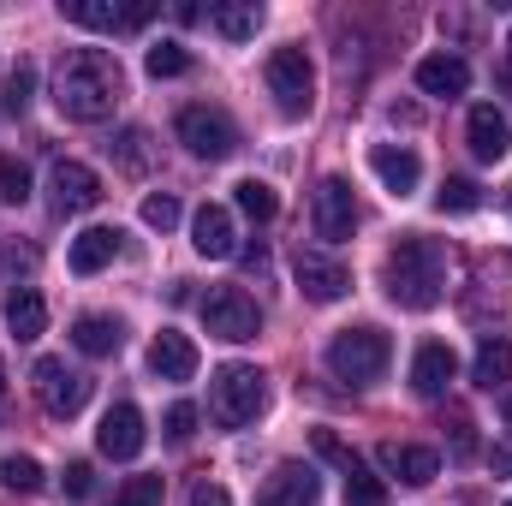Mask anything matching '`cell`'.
Wrapping results in <instances>:
<instances>
[{
  "label": "cell",
  "mask_w": 512,
  "mask_h": 506,
  "mask_svg": "<svg viewBox=\"0 0 512 506\" xmlns=\"http://www.w3.org/2000/svg\"><path fill=\"white\" fill-rule=\"evenodd\" d=\"M0 399H6V364H0Z\"/></svg>",
  "instance_id": "obj_42"
},
{
  "label": "cell",
  "mask_w": 512,
  "mask_h": 506,
  "mask_svg": "<svg viewBox=\"0 0 512 506\" xmlns=\"http://www.w3.org/2000/svg\"><path fill=\"white\" fill-rule=\"evenodd\" d=\"M6 328H12L18 340H36V334L48 328V304H42L36 286H12V292H6Z\"/></svg>",
  "instance_id": "obj_23"
},
{
  "label": "cell",
  "mask_w": 512,
  "mask_h": 506,
  "mask_svg": "<svg viewBox=\"0 0 512 506\" xmlns=\"http://www.w3.org/2000/svg\"><path fill=\"white\" fill-rule=\"evenodd\" d=\"M60 12L84 30H126V6L114 0H60Z\"/></svg>",
  "instance_id": "obj_26"
},
{
  "label": "cell",
  "mask_w": 512,
  "mask_h": 506,
  "mask_svg": "<svg viewBox=\"0 0 512 506\" xmlns=\"http://www.w3.org/2000/svg\"><path fill=\"white\" fill-rule=\"evenodd\" d=\"M453 376H459V358H453V346H441V340L417 346V358H411V387H417L423 399H447Z\"/></svg>",
  "instance_id": "obj_16"
},
{
  "label": "cell",
  "mask_w": 512,
  "mask_h": 506,
  "mask_svg": "<svg viewBox=\"0 0 512 506\" xmlns=\"http://www.w3.org/2000/svg\"><path fill=\"white\" fill-rule=\"evenodd\" d=\"M387 364H393V340H387L382 328H340L334 334V346H328V370L340 381H352V387H370V381L387 376Z\"/></svg>",
  "instance_id": "obj_3"
},
{
  "label": "cell",
  "mask_w": 512,
  "mask_h": 506,
  "mask_svg": "<svg viewBox=\"0 0 512 506\" xmlns=\"http://www.w3.org/2000/svg\"><path fill=\"white\" fill-rule=\"evenodd\" d=\"M447 429H453V453H459V459H471V453H477V435H471V417H465V411H447Z\"/></svg>",
  "instance_id": "obj_38"
},
{
  "label": "cell",
  "mask_w": 512,
  "mask_h": 506,
  "mask_svg": "<svg viewBox=\"0 0 512 506\" xmlns=\"http://www.w3.org/2000/svg\"><path fill=\"white\" fill-rule=\"evenodd\" d=\"M292 280H298V292H304L310 304H340V298L352 292V274H346L334 256H322V251H298Z\"/></svg>",
  "instance_id": "obj_11"
},
{
  "label": "cell",
  "mask_w": 512,
  "mask_h": 506,
  "mask_svg": "<svg viewBox=\"0 0 512 506\" xmlns=\"http://www.w3.org/2000/svg\"><path fill=\"white\" fill-rule=\"evenodd\" d=\"M209 24H215L227 42H251L256 30H262V6H256V0H227V6L209 12Z\"/></svg>",
  "instance_id": "obj_24"
},
{
  "label": "cell",
  "mask_w": 512,
  "mask_h": 506,
  "mask_svg": "<svg viewBox=\"0 0 512 506\" xmlns=\"http://www.w3.org/2000/svg\"><path fill=\"white\" fill-rule=\"evenodd\" d=\"M352 227H358V197H352V185H346L340 173H328V179L316 185V239L346 245Z\"/></svg>",
  "instance_id": "obj_10"
},
{
  "label": "cell",
  "mask_w": 512,
  "mask_h": 506,
  "mask_svg": "<svg viewBox=\"0 0 512 506\" xmlns=\"http://www.w3.org/2000/svg\"><path fill=\"white\" fill-rule=\"evenodd\" d=\"M30 381H36V399H42L48 417H78L90 405V376L66 370V358H36Z\"/></svg>",
  "instance_id": "obj_7"
},
{
  "label": "cell",
  "mask_w": 512,
  "mask_h": 506,
  "mask_svg": "<svg viewBox=\"0 0 512 506\" xmlns=\"http://www.w3.org/2000/svg\"><path fill=\"white\" fill-rule=\"evenodd\" d=\"M382 471L387 477H399L405 489H423V483H435L441 477V453L435 447H411V441H382Z\"/></svg>",
  "instance_id": "obj_15"
},
{
  "label": "cell",
  "mask_w": 512,
  "mask_h": 506,
  "mask_svg": "<svg viewBox=\"0 0 512 506\" xmlns=\"http://www.w3.org/2000/svg\"><path fill=\"white\" fill-rule=\"evenodd\" d=\"M120 239H126L120 227H84V233L72 239V256H66L72 274H102V268L120 256Z\"/></svg>",
  "instance_id": "obj_21"
},
{
  "label": "cell",
  "mask_w": 512,
  "mask_h": 506,
  "mask_svg": "<svg viewBox=\"0 0 512 506\" xmlns=\"http://www.w3.org/2000/svg\"><path fill=\"white\" fill-rule=\"evenodd\" d=\"M24 197H30V167L0 155V203H24Z\"/></svg>",
  "instance_id": "obj_32"
},
{
  "label": "cell",
  "mask_w": 512,
  "mask_h": 506,
  "mask_svg": "<svg viewBox=\"0 0 512 506\" xmlns=\"http://www.w3.org/2000/svg\"><path fill=\"white\" fill-rule=\"evenodd\" d=\"M191 245H197V256H233L239 251V227H233V215L221 209V203H203L197 215H191Z\"/></svg>",
  "instance_id": "obj_18"
},
{
  "label": "cell",
  "mask_w": 512,
  "mask_h": 506,
  "mask_svg": "<svg viewBox=\"0 0 512 506\" xmlns=\"http://www.w3.org/2000/svg\"><path fill=\"white\" fill-rule=\"evenodd\" d=\"M340 477H346V506H387V483L364 465V459H352Z\"/></svg>",
  "instance_id": "obj_27"
},
{
  "label": "cell",
  "mask_w": 512,
  "mask_h": 506,
  "mask_svg": "<svg viewBox=\"0 0 512 506\" xmlns=\"http://www.w3.org/2000/svg\"><path fill=\"white\" fill-rule=\"evenodd\" d=\"M370 167H376V179H382L393 197H411L417 179H423V161H417V149H405V143H376V149H370Z\"/></svg>",
  "instance_id": "obj_19"
},
{
  "label": "cell",
  "mask_w": 512,
  "mask_h": 506,
  "mask_svg": "<svg viewBox=\"0 0 512 506\" xmlns=\"http://www.w3.org/2000/svg\"><path fill=\"white\" fill-rule=\"evenodd\" d=\"M203 328L215 334V340H256L262 334V310H256V298L245 286H209V298H203Z\"/></svg>",
  "instance_id": "obj_6"
},
{
  "label": "cell",
  "mask_w": 512,
  "mask_h": 506,
  "mask_svg": "<svg viewBox=\"0 0 512 506\" xmlns=\"http://www.w3.org/2000/svg\"><path fill=\"white\" fill-rule=\"evenodd\" d=\"M143 143H149L143 131H120V143H108V149L120 155V167H126V173H143V167H149V149H143Z\"/></svg>",
  "instance_id": "obj_36"
},
{
  "label": "cell",
  "mask_w": 512,
  "mask_h": 506,
  "mask_svg": "<svg viewBox=\"0 0 512 506\" xmlns=\"http://www.w3.org/2000/svg\"><path fill=\"white\" fill-rule=\"evenodd\" d=\"M507 78H512V54H507Z\"/></svg>",
  "instance_id": "obj_43"
},
{
  "label": "cell",
  "mask_w": 512,
  "mask_h": 506,
  "mask_svg": "<svg viewBox=\"0 0 512 506\" xmlns=\"http://www.w3.org/2000/svg\"><path fill=\"white\" fill-rule=\"evenodd\" d=\"M191 435H197V405L179 399V405L167 411V441H191Z\"/></svg>",
  "instance_id": "obj_37"
},
{
  "label": "cell",
  "mask_w": 512,
  "mask_h": 506,
  "mask_svg": "<svg viewBox=\"0 0 512 506\" xmlns=\"http://www.w3.org/2000/svg\"><path fill=\"white\" fill-rule=\"evenodd\" d=\"M268 96L280 102V114H310L316 108V66L304 48H274L268 54Z\"/></svg>",
  "instance_id": "obj_5"
},
{
  "label": "cell",
  "mask_w": 512,
  "mask_h": 506,
  "mask_svg": "<svg viewBox=\"0 0 512 506\" xmlns=\"http://www.w3.org/2000/svg\"><path fill=\"white\" fill-rule=\"evenodd\" d=\"M96 447H102V459H137L143 453V411L131 399L108 405V417L96 429Z\"/></svg>",
  "instance_id": "obj_14"
},
{
  "label": "cell",
  "mask_w": 512,
  "mask_h": 506,
  "mask_svg": "<svg viewBox=\"0 0 512 506\" xmlns=\"http://www.w3.org/2000/svg\"><path fill=\"white\" fill-rule=\"evenodd\" d=\"M233 191H239V209L251 215L256 227L280 215V197H274V185H268V179H245V185H233Z\"/></svg>",
  "instance_id": "obj_28"
},
{
  "label": "cell",
  "mask_w": 512,
  "mask_h": 506,
  "mask_svg": "<svg viewBox=\"0 0 512 506\" xmlns=\"http://www.w3.org/2000/svg\"><path fill=\"white\" fill-rule=\"evenodd\" d=\"M36 251H0V268H30Z\"/></svg>",
  "instance_id": "obj_41"
},
{
  "label": "cell",
  "mask_w": 512,
  "mask_h": 506,
  "mask_svg": "<svg viewBox=\"0 0 512 506\" xmlns=\"http://www.w3.org/2000/svg\"><path fill=\"white\" fill-rule=\"evenodd\" d=\"M90 489H96V471H90L84 459H72V465H66V495H72V501H84Z\"/></svg>",
  "instance_id": "obj_39"
},
{
  "label": "cell",
  "mask_w": 512,
  "mask_h": 506,
  "mask_svg": "<svg viewBox=\"0 0 512 506\" xmlns=\"http://www.w3.org/2000/svg\"><path fill=\"white\" fill-rule=\"evenodd\" d=\"M179 143L197 155V161H227L239 149V126L221 114V108H185L179 114Z\"/></svg>",
  "instance_id": "obj_8"
},
{
  "label": "cell",
  "mask_w": 512,
  "mask_h": 506,
  "mask_svg": "<svg viewBox=\"0 0 512 506\" xmlns=\"http://www.w3.org/2000/svg\"><path fill=\"white\" fill-rule=\"evenodd\" d=\"M507 506H512V501H507Z\"/></svg>",
  "instance_id": "obj_44"
},
{
  "label": "cell",
  "mask_w": 512,
  "mask_h": 506,
  "mask_svg": "<svg viewBox=\"0 0 512 506\" xmlns=\"http://www.w3.org/2000/svg\"><path fill=\"white\" fill-rule=\"evenodd\" d=\"M143 72H149V78H185V72H191V54H185L179 42H155V48L143 54Z\"/></svg>",
  "instance_id": "obj_29"
},
{
  "label": "cell",
  "mask_w": 512,
  "mask_h": 506,
  "mask_svg": "<svg viewBox=\"0 0 512 506\" xmlns=\"http://www.w3.org/2000/svg\"><path fill=\"white\" fill-rule=\"evenodd\" d=\"M114 506H161V477H126Z\"/></svg>",
  "instance_id": "obj_34"
},
{
  "label": "cell",
  "mask_w": 512,
  "mask_h": 506,
  "mask_svg": "<svg viewBox=\"0 0 512 506\" xmlns=\"http://www.w3.org/2000/svg\"><path fill=\"white\" fill-rule=\"evenodd\" d=\"M382 280H387V298L399 310H435L447 298V251L435 239H399L382 262Z\"/></svg>",
  "instance_id": "obj_2"
},
{
  "label": "cell",
  "mask_w": 512,
  "mask_h": 506,
  "mask_svg": "<svg viewBox=\"0 0 512 506\" xmlns=\"http://www.w3.org/2000/svg\"><path fill=\"white\" fill-rule=\"evenodd\" d=\"M191 506H233V495H227L221 483H209V477H203V483L191 489Z\"/></svg>",
  "instance_id": "obj_40"
},
{
  "label": "cell",
  "mask_w": 512,
  "mask_h": 506,
  "mask_svg": "<svg viewBox=\"0 0 512 506\" xmlns=\"http://www.w3.org/2000/svg\"><path fill=\"white\" fill-rule=\"evenodd\" d=\"M143 227H155V233H167V227H179V197H167V191H155V197H143Z\"/></svg>",
  "instance_id": "obj_33"
},
{
  "label": "cell",
  "mask_w": 512,
  "mask_h": 506,
  "mask_svg": "<svg viewBox=\"0 0 512 506\" xmlns=\"http://www.w3.org/2000/svg\"><path fill=\"white\" fill-rule=\"evenodd\" d=\"M417 90L435 96V102H453V96L471 90V66L459 54H429V60H417Z\"/></svg>",
  "instance_id": "obj_17"
},
{
  "label": "cell",
  "mask_w": 512,
  "mask_h": 506,
  "mask_svg": "<svg viewBox=\"0 0 512 506\" xmlns=\"http://www.w3.org/2000/svg\"><path fill=\"white\" fill-rule=\"evenodd\" d=\"M48 203H54V215H90V209L102 203L96 167H84V161H54V173H48Z\"/></svg>",
  "instance_id": "obj_9"
},
{
  "label": "cell",
  "mask_w": 512,
  "mask_h": 506,
  "mask_svg": "<svg viewBox=\"0 0 512 506\" xmlns=\"http://www.w3.org/2000/svg\"><path fill=\"white\" fill-rule=\"evenodd\" d=\"M471 381L477 387H507L512 381V340H483V352H477V364H471Z\"/></svg>",
  "instance_id": "obj_25"
},
{
  "label": "cell",
  "mask_w": 512,
  "mask_h": 506,
  "mask_svg": "<svg viewBox=\"0 0 512 506\" xmlns=\"http://www.w3.org/2000/svg\"><path fill=\"white\" fill-rule=\"evenodd\" d=\"M30 90H36V66H24V60H18V66H12V78H6V108H12V114H24V108H30Z\"/></svg>",
  "instance_id": "obj_35"
},
{
  "label": "cell",
  "mask_w": 512,
  "mask_h": 506,
  "mask_svg": "<svg viewBox=\"0 0 512 506\" xmlns=\"http://www.w3.org/2000/svg\"><path fill=\"white\" fill-rule=\"evenodd\" d=\"M465 137H471V155H477V161H489V167L512 155V120L495 108V102H477V108H471Z\"/></svg>",
  "instance_id": "obj_13"
},
{
  "label": "cell",
  "mask_w": 512,
  "mask_h": 506,
  "mask_svg": "<svg viewBox=\"0 0 512 506\" xmlns=\"http://www.w3.org/2000/svg\"><path fill=\"white\" fill-rule=\"evenodd\" d=\"M126 96V78H120V60L102 54V48H72L60 54L54 66V108L78 126H96L114 114V102Z\"/></svg>",
  "instance_id": "obj_1"
},
{
  "label": "cell",
  "mask_w": 512,
  "mask_h": 506,
  "mask_svg": "<svg viewBox=\"0 0 512 506\" xmlns=\"http://www.w3.org/2000/svg\"><path fill=\"white\" fill-rule=\"evenodd\" d=\"M72 346L84 358H114L126 346V328H120V316H78L72 322Z\"/></svg>",
  "instance_id": "obj_22"
},
{
  "label": "cell",
  "mask_w": 512,
  "mask_h": 506,
  "mask_svg": "<svg viewBox=\"0 0 512 506\" xmlns=\"http://www.w3.org/2000/svg\"><path fill=\"white\" fill-rule=\"evenodd\" d=\"M149 370L161 381H191L197 376V346H191L179 328H161L155 346H149Z\"/></svg>",
  "instance_id": "obj_20"
},
{
  "label": "cell",
  "mask_w": 512,
  "mask_h": 506,
  "mask_svg": "<svg viewBox=\"0 0 512 506\" xmlns=\"http://www.w3.org/2000/svg\"><path fill=\"white\" fill-rule=\"evenodd\" d=\"M435 203H441V215H471L483 203V191H477V179H447L435 191Z\"/></svg>",
  "instance_id": "obj_31"
},
{
  "label": "cell",
  "mask_w": 512,
  "mask_h": 506,
  "mask_svg": "<svg viewBox=\"0 0 512 506\" xmlns=\"http://www.w3.org/2000/svg\"><path fill=\"white\" fill-rule=\"evenodd\" d=\"M0 483H6L12 495H36V489H42V465L24 459V453H12V459H0Z\"/></svg>",
  "instance_id": "obj_30"
},
{
  "label": "cell",
  "mask_w": 512,
  "mask_h": 506,
  "mask_svg": "<svg viewBox=\"0 0 512 506\" xmlns=\"http://www.w3.org/2000/svg\"><path fill=\"white\" fill-rule=\"evenodd\" d=\"M262 405H268L262 370H251V364H221V370H215V381H209V417H215L221 429H245V423H256Z\"/></svg>",
  "instance_id": "obj_4"
},
{
  "label": "cell",
  "mask_w": 512,
  "mask_h": 506,
  "mask_svg": "<svg viewBox=\"0 0 512 506\" xmlns=\"http://www.w3.org/2000/svg\"><path fill=\"white\" fill-rule=\"evenodd\" d=\"M316 501H322V477L298 459L274 465V477L256 489V506H316Z\"/></svg>",
  "instance_id": "obj_12"
}]
</instances>
